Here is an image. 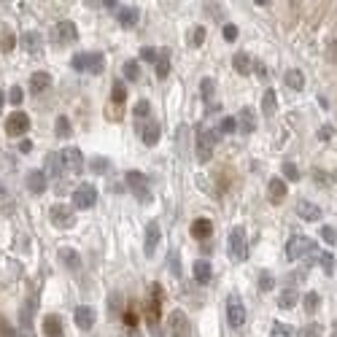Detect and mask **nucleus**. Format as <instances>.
Returning a JSON list of instances; mask_svg holds the SVG:
<instances>
[{"mask_svg": "<svg viewBox=\"0 0 337 337\" xmlns=\"http://www.w3.org/2000/svg\"><path fill=\"white\" fill-rule=\"evenodd\" d=\"M54 135H57V138H68V135H70V119H68V116H57V122H54Z\"/></svg>", "mask_w": 337, "mask_h": 337, "instance_id": "f704fd0d", "label": "nucleus"}, {"mask_svg": "<svg viewBox=\"0 0 337 337\" xmlns=\"http://www.w3.org/2000/svg\"><path fill=\"white\" fill-rule=\"evenodd\" d=\"M124 321H127V327H130V329H135V324H138L135 313H124Z\"/></svg>", "mask_w": 337, "mask_h": 337, "instance_id": "bf43d9fd", "label": "nucleus"}, {"mask_svg": "<svg viewBox=\"0 0 337 337\" xmlns=\"http://www.w3.org/2000/svg\"><path fill=\"white\" fill-rule=\"evenodd\" d=\"M19 46H22L24 51H30V54H35V51L41 49V35H38V32H22Z\"/></svg>", "mask_w": 337, "mask_h": 337, "instance_id": "bb28decb", "label": "nucleus"}, {"mask_svg": "<svg viewBox=\"0 0 337 337\" xmlns=\"http://www.w3.org/2000/svg\"><path fill=\"white\" fill-rule=\"evenodd\" d=\"M59 160H62V168H68L70 173H81V170H84V154L76 146L65 149L62 154H59Z\"/></svg>", "mask_w": 337, "mask_h": 337, "instance_id": "9d476101", "label": "nucleus"}, {"mask_svg": "<svg viewBox=\"0 0 337 337\" xmlns=\"http://www.w3.org/2000/svg\"><path fill=\"white\" fill-rule=\"evenodd\" d=\"M267 197H270V202H278L286 197V183H283V178H270V186H267Z\"/></svg>", "mask_w": 337, "mask_h": 337, "instance_id": "412c9836", "label": "nucleus"}, {"mask_svg": "<svg viewBox=\"0 0 337 337\" xmlns=\"http://www.w3.org/2000/svg\"><path fill=\"white\" fill-rule=\"evenodd\" d=\"M49 219H51V224H54L57 229H70V227H76V213H73V208H65V205H51V210H49Z\"/></svg>", "mask_w": 337, "mask_h": 337, "instance_id": "39448f33", "label": "nucleus"}, {"mask_svg": "<svg viewBox=\"0 0 337 337\" xmlns=\"http://www.w3.org/2000/svg\"><path fill=\"white\" fill-rule=\"evenodd\" d=\"M157 57H160V51L151 49V46H143V49H141V59H143V62H157Z\"/></svg>", "mask_w": 337, "mask_h": 337, "instance_id": "49530a36", "label": "nucleus"}, {"mask_svg": "<svg viewBox=\"0 0 337 337\" xmlns=\"http://www.w3.org/2000/svg\"><path fill=\"white\" fill-rule=\"evenodd\" d=\"M70 65H73V70H78V73H84V54H76V57H73V62H70Z\"/></svg>", "mask_w": 337, "mask_h": 337, "instance_id": "6e6d98bb", "label": "nucleus"}, {"mask_svg": "<svg viewBox=\"0 0 337 337\" xmlns=\"http://www.w3.org/2000/svg\"><path fill=\"white\" fill-rule=\"evenodd\" d=\"M51 87V76L49 73H32V78H30V92H35V95H41V92H46Z\"/></svg>", "mask_w": 337, "mask_h": 337, "instance_id": "a878e982", "label": "nucleus"}, {"mask_svg": "<svg viewBox=\"0 0 337 337\" xmlns=\"http://www.w3.org/2000/svg\"><path fill=\"white\" fill-rule=\"evenodd\" d=\"M46 186H49V183H46V173H43V170H30V173H27V189L32 191V194H43Z\"/></svg>", "mask_w": 337, "mask_h": 337, "instance_id": "a211bd4d", "label": "nucleus"}, {"mask_svg": "<svg viewBox=\"0 0 337 337\" xmlns=\"http://www.w3.org/2000/svg\"><path fill=\"white\" fill-rule=\"evenodd\" d=\"M319 305H321V297L316 292H308L305 297H302V308H305V313H316Z\"/></svg>", "mask_w": 337, "mask_h": 337, "instance_id": "72a5a7b5", "label": "nucleus"}, {"mask_svg": "<svg viewBox=\"0 0 337 337\" xmlns=\"http://www.w3.org/2000/svg\"><path fill=\"white\" fill-rule=\"evenodd\" d=\"M43 335L46 337H62V319H59L57 313H51L43 319Z\"/></svg>", "mask_w": 337, "mask_h": 337, "instance_id": "4be33fe9", "label": "nucleus"}, {"mask_svg": "<svg viewBox=\"0 0 337 337\" xmlns=\"http://www.w3.org/2000/svg\"><path fill=\"white\" fill-rule=\"evenodd\" d=\"M22 97H24L22 87H11V89H8V100L14 103V105H22Z\"/></svg>", "mask_w": 337, "mask_h": 337, "instance_id": "09e8293b", "label": "nucleus"}, {"mask_svg": "<svg viewBox=\"0 0 337 337\" xmlns=\"http://www.w3.org/2000/svg\"><path fill=\"white\" fill-rule=\"evenodd\" d=\"M116 19L122 27H135L138 19H141V11H138V5H122V8L116 11Z\"/></svg>", "mask_w": 337, "mask_h": 337, "instance_id": "2eb2a0df", "label": "nucleus"}, {"mask_svg": "<svg viewBox=\"0 0 337 337\" xmlns=\"http://www.w3.org/2000/svg\"><path fill=\"white\" fill-rule=\"evenodd\" d=\"M219 132H221V135H232V132H237V122L232 116H224L219 122Z\"/></svg>", "mask_w": 337, "mask_h": 337, "instance_id": "4c0bfd02", "label": "nucleus"}, {"mask_svg": "<svg viewBox=\"0 0 337 337\" xmlns=\"http://www.w3.org/2000/svg\"><path fill=\"white\" fill-rule=\"evenodd\" d=\"M14 43H16V38L11 35V32H5V35H3V43H0V51H5V54H8V51L14 49Z\"/></svg>", "mask_w": 337, "mask_h": 337, "instance_id": "8fccbe9b", "label": "nucleus"}, {"mask_svg": "<svg viewBox=\"0 0 337 337\" xmlns=\"http://www.w3.org/2000/svg\"><path fill=\"white\" fill-rule=\"evenodd\" d=\"M237 132H243V135H251L256 127V116H254V108L246 105V108H240V114H237Z\"/></svg>", "mask_w": 337, "mask_h": 337, "instance_id": "f8f14e48", "label": "nucleus"}, {"mask_svg": "<svg viewBox=\"0 0 337 337\" xmlns=\"http://www.w3.org/2000/svg\"><path fill=\"white\" fill-rule=\"evenodd\" d=\"M3 103H5V95H3V92H0V108H3Z\"/></svg>", "mask_w": 337, "mask_h": 337, "instance_id": "e2e57ef3", "label": "nucleus"}, {"mask_svg": "<svg viewBox=\"0 0 337 337\" xmlns=\"http://www.w3.org/2000/svg\"><path fill=\"white\" fill-rule=\"evenodd\" d=\"M297 300H300L297 289H286V292H281V297H278V308L281 310H292L297 305Z\"/></svg>", "mask_w": 337, "mask_h": 337, "instance_id": "2f4dec72", "label": "nucleus"}, {"mask_svg": "<svg viewBox=\"0 0 337 337\" xmlns=\"http://www.w3.org/2000/svg\"><path fill=\"white\" fill-rule=\"evenodd\" d=\"M95 202H97V189L92 186V183H81V186L73 191V205L76 208L89 210V208H95Z\"/></svg>", "mask_w": 337, "mask_h": 337, "instance_id": "423d86ee", "label": "nucleus"}, {"mask_svg": "<svg viewBox=\"0 0 337 337\" xmlns=\"http://www.w3.org/2000/svg\"><path fill=\"white\" fill-rule=\"evenodd\" d=\"M191 235L197 237V240H208L210 235H213V221L210 219H197L191 224Z\"/></svg>", "mask_w": 337, "mask_h": 337, "instance_id": "5701e85b", "label": "nucleus"}, {"mask_svg": "<svg viewBox=\"0 0 337 337\" xmlns=\"http://www.w3.org/2000/svg\"><path fill=\"white\" fill-rule=\"evenodd\" d=\"M235 38H237V27H235V24H224V41L232 43Z\"/></svg>", "mask_w": 337, "mask_h": 337, "instance_id": "3c124183", "label": "nucleus"}, {"mask_svg": "<svg viewBox=\"0 0 337 337\" xmlns=\"http://www.w3.org/2000/svg\"><path fill=\"white\" fill-rule=\"evenodd\" d=\"M213 143H216V132H205L202 130L200 135H197V162H210V157H213Z\"/></svg>", "mask_w": 337, "mask_h": 337, "instance_id": "0eeeda50", "label": "nucleus"}, {"mask_svg": "<svg viewBox=\"0 0 337 337\" xmlns=\"http://www.w3.org/2000/svg\"><path fill=\"white\" fill-rule=\"evenodd\" d=\"M111 97H114V103H124V100H127V87H124V81L114 84V95H111Z\"/></svg>", "mask_w": 337, "mask_h": 337, "instance_id": "79ce46f5", "label": "nucleus"}, {"mask_svg": "<svg viewBox=\"0 0 337 337\" xmlns=\"http://www.w3.org/2000/svg\"><path fill=\"white\" fill-rule=\"evenodd\" d=\"M332 135H335V127H332V124H324V127L319 130V138H321V141H332Z\"/></svg>", "mask_w": 337, "mask_h": 337, "instance_id": "603ef678", "label": "nucleus"}, {"mask_svg": "<svg viewBox=\"0 0 337 337\" xmlns=\"http://www.w3.org/2000/svg\"><path fill=\"white\" fill-rule=\"evenodd\" d=\"M313 251H316V243L310 240V237L294 235L292 240L286 243V256H289V259H302V256H310Z\"/></svg>", "mask_w": 337, "mask_h": 337, "instance_id": "7ed1b4c3", "label": "nucleus"}, {"mask_svg": "<svg viewBox=\"0 0 337 337\" xmlns=\"http://www.w3.org/2000/svg\"><path fill=\"white\" fill-rule=\"evenodd\" d=\"M19 149H22V151H30L32 143H30V141H22V143H19Z\"/></svg>", "mask_w": 337, "mask_h": 337, "instance_id": "680f3d73", "label": "nucleus"}, {"mask_svg": "<svg viewBox=\"0 0 337 337\" xmlns=\"http://www.w3.org/2000/svg\"><path fill=\"white\" fill-rule=\"evenodd\" d=\"M232 68H235V70H237V73H240V76H248L254 65H251V57L246 54V51H237V54L232 57Z\"/></svg>", "mask_w": 337, "mask_h": 337, "instance_id": "c85d7f7f", "label": "nucleus"}, {"mask_svg": "<svg viewBox=\"0 0 337 337\" xmlns=\"http://www.w3.org/2000/svg\"><path fill=\"white\" fill-rule=\"evenodd\" d=\"M300 337H321V327L319 324H308V327H302Z\"/></svg>", "mask_w": 337, "mask_h": 337, "instance_id": "de8ad7c7", "label": "nucleus"}, {"mask_svg": "<svg viewBox=\"0 0 337 337\" xmlns=\"http://www.w3.org/2000/svg\"><path fill=\"white\" fill-rule=\"evenodd\" d=\"M27 130H30V116L24 114V111H14V114L5 119V132H8V135L19 138V135H24Z\"/></svg>", "mask_w": 337, "mask_h": 337, "instance_id": "6e6552de", "label": "nucleus"}, {"mask_svg": "<svg viewBox=\"0 0 337 337\" xmlns=\"http://www.w3.org/2000/svg\"><path fill=\"white\" fill-rule=\"evenodd\" d=\"M202 41H205V27H194L189 32V43L191 46H202Z\"/></svg>", "mask_w": 337, "mask_h": 337, "instance_id": "c03bdc74", "label": "nucleus"}, {"mask_svg": "<svg viewBox=\"0 0 337 337\" xmlns=\"http://www.w3.org/2000/svg\"><path fill=\"white\" fill-rule=\"evenodd\" d=\"M254 70H256V73H259L262 78H264V76H267V68H264V65H262V62H256V65H254Z\"/></svg>", "mask_w": 337, "mask_h": 337, "instance_id": "052dcab7", "label": "nucleus"}, {"mask_svg": "<svg viewBox=\"0 0 337 337\" xmlns=\"http://www.w3.org/2000/svg\"><path fill=\"white\" fill-rule=\"evenodd\" d=\"M62 160H59V154H46V178H59L62 175Z\"/></svg>", "mask_w": 337, "mask_h": 337, "instance_id": "393cba45", "label": "nucleus"}, {"mask_svg": "<svg viewBox=\"0 0 337 337\" xmlns=\"http://www.w3.org/2000/svg\"><path fill=\"white\" fill-rule=\"evenodd\" d=\"M122 70H124V78H130V81H138V78H141V65H138L135 59H127Z\"/></svg>", "mask_w": 337, "mask_h": 337, "instance_id": "c9c22d12", "label": "nucleus"}, {"mask_svg": "<svg viewBox=\"0 0 337 337\" xmlns=\"http://www.w3.org/2000/svg\"><path fill=\"white\" fill-rule=\"evenodd\" d=\"M275 111H278V97H275L273 89H267L262 95V114L264 116H275Z\"/></svg>", "mask_w": 337, "mask_h": 337, "instance_id": "c756f323", "label": "nucleus"}, {"mask_svg": "<svg viewBox=\"0 0 337 337\" xmlns=\"http://www.w3.org/2000/svg\"><path fill=\"white\" fill-rule=\"evenodd\" d=\"M229 256L237 262H243L248 256V243H246V229L243 227H235L229 232Z\"/></svg>", "mask_w": 337, "mask_h": 337, "instance_id": "20e7f679", "label": "nucleus"}, {"mask_svg": "<svg viewBox=\"0 0 337 337\" xmlns=\"http://www.w3.org/2000/svg\"><path fill=\"white\" fill-rule=\"evenodd\" d=\"M170 273H173V275H178V254H170Z\"/></svg>", "mask_w": 337, "mask_h": 337, "instance_id": "13d9d810", "label": "nucleus"}, {"mask_svg": "<svg viewBox=\"0 0 337 337\" xmlns=\"http://www.w3.org/2000/svg\"><path fill=\"white\" fill-rule=\"evenodd\" d=\"M73 319H76V327L78 329H92V327H95V321H97V313H95V308L81 305V308H76Z\"/></svg>", "mask_w": 337, "mask_h": 337, "instance_id": "ddd939ff", "label": "nucleus"}, {"mask_svg": "<svg viewBox=\"0 0 337 337\" xmlns=\"http://www.w3.org/2000/svg\"><path fill=\"white\" fill-rule=\"evenodd\" d=\"M59 262L68 270H73V273L81 267V256H78V251H73V248H59Z\"/></svg>", "mask_w": 337, "mask_h": 337, "instance_id": "b1692460", "label": "nucleus"}, {"mask_svg": "<svg viewBox=\"0 0 337 337\" xmlns=\"http://www.w3.org/2000/svg\"><path fill=\"white\" fill-rule=\"evenodd\" d=\"M321 240L329 243V246H335L337 243V227H321Z\"/></svg>", "mask_w": 337, "mask_h": 337, "instance_id": "37998d69", "label": "nucleus"}, {"mask_svg": "<svg viewBox=\"0 0 337 337\" xmlns=\"http://www.w3.org/2000/svg\"><path fill=\"white\" fill-rule=\"evenodd\" d=\"M191 273H194V281L197 283H210V278H213V267H210V262H205V259H197L194 262V267H191Z\"/></svg>", "mask_w": 337, "mask_h": 337, "instance_id": "6ab92c4d", "label": "nucleus"}, {"mask_svg": "<svg viewBox=\"0 0 337 337\" xmlns=\"http://www.w3.org/2000/svg\"><path fill=\"white\" fill-rule=\"evenodd\" d=\"M111 310H114V313L122 310V294H111Z\"/></svg>", "mask_w": 337, "mask_h": 337, "instance_id": "5fc2aeb1", "label": "nucleus"}, {"mask_svg": "<svg viewBox=\"0 0 337 337\" xmlns=\"http://www.w3.org/2000/svg\"><path fill=\"white\" fill-rule=\"evenodd\" d=\"M283 81H286V87L289 89H297V92H302V87H305V76H302V70H286V76H283Z\"/></svg>", "mask_w": 337, "mask_h": 337, "instance_id": "cd10ccee", "label": "nucleus"}, {"mask_svg": "<svg viewBox=\"0 0 337 337\" xmlns=\"http://www.w3.org/2000/svg\"><path fill=\"white\" fill-rule=\"evenodd\" d=\"M160 240H162V229L157 221H151L146 227V243H143V251H146V256H154L157 248H160Z\"/></svg>", "mask_w": 337, "mask_h": 337, "instance_id": "9b49d317", "label": "nucleus"}, {"mask_svg": "<svg viewBox=\"0 0 337 337\" xmlns=\"http://www.w3.org/2000/svg\"><path fill=\"white\" fill-rule=\"evenodd\" d=\"M54 32H57V41L59 43H76L78 41V30H76L73 22H59L57 27H54Z\"/></svg>", "mask_w": 337, "mask_h": 337, "instance_id": "dca6fc26", "label": "nucleus"}, {"mask_svg": "<svg viewBox=\"0 0 337 337\" xmlns=\"http://www.w3.org/2000/svg\"><path fill=\"white\" fill-rule=\"evenodd\" d=\"M0 335H3V337H16L14 332H11V327H8V324H5L3 319H0Z\"/></svg>", "mask_w": 337, "mask_h": 337, "instance_id": "4d7b16f0", "label": "nucleus"}, {"mask_svg": "<svg viewBox=\"0 0 337 337\" xmlns=\"http://www.w3.org/2000/svg\"><path fill=\"white\" fill-rule=\"evenodd\" d=\"M319 264H321V270H324L327 275L335 273V256H332V254H321V256H319Z\"/></svg>", "mask_w": 337, "mask_h": 337, "instance_id": "ea45409f", "label": "nucleus"}, {"mask_svg": "<svg viewBox=\"0 0 337 337\" xmlns=\"http://www.w3.org/2000/svg\"><path fill=\"white\" fill-rule=\"evenodd\" d=\"M170 76V51L162 49L157 57V78H168Z\"/></svg>", "mask_w": 337, "mask_h": 337, "instance_id": "7c9ffc66", "label": "nucleus"}, {"mask_svg": "<svg viewBox=\"0 0 337 337\" xmlns=\"http://www.w3.org/2000/svg\"><path fill=\"white\" fill-rule=\"evenodd\" d=\"M297 213L302 216V221H319L321 219V208L310 200H300L297 202Z\"/></svg>", "mask_w": 337, "mask_h": 337, "instance_id": "f3484780", "label": "nucleus"}, {"mask_svg": "<svg viewBox=\"0 0 337 337\" xmlns=\"http://www.w3.org/2000/svg\"><path fill=\"white\" fill-rule=\"evenodd\" d=\"M124 181H127L130 191L138 197V202H143V205H149L151 202V189H149V178L141 173V170H130L127 175H124Z\"/></svg>", "mask_w": 337, "mask_h": 337, "instance_id": "f257e3e1", "label": "nucleus"}, {"mask_svg": "<svg viewBox=\"0 0 337 337\" xmlns=\"http://www.w3.org/2000/svg\"><path fill=\"white\" fill-rule=\"evenodd\" d=\"M283 175L289 178V181H300V170H297L294 162H283Z\"/></svg>", "mask_w": 337, "mask_h": 337, "instance_id": "a18cd8bd", "label": "nucleus"}, {"mask_svg": "<svg viewBox=\"0 0 337 337\" xmlns=\"http://www.w3.org/2000/svg\"><path fill=\"white\" fill-rule=\"evenodd\" d=\"M89 170L95 175H105L111 170V162H108V157H95V160L89 162Z\"/></svg>", "mask_w": 337, "mask_h": 337, "instance_id": "473e14b6", "label": "nucleus"}, {"mask_svg": "<svg viewBox=\"0 0 337 337\" xmlns=\"http://www.w3.org/2000/svg\"><path fill=\"white\" fill-rule=\"evenodd\" d=\"M168 329H170V337H191V321L183 310H173L168 316Z\"/></svg>", "mask_w": 337, "mask_h": 337, "instance_id": "f03ea898", "label": "nucleus"}, {"mask_svg": "<svg viewBox=\"0 0 337 337\" xmlns=\"http://www.w3.org/2000/svg\"><path fill=\"white\" fill-rule=\"evenodd\" d=\"M227 319H229V327H235V329H240L246 324V308H243L240 297L232 294L227 300Z\"/></svg>", "mask_w": 337, "mask_h": 337, "instance_id": "1a4fd4ad", "label": "nucleus"}, {"mask_svg": "<svg viewBox=\"0 0 337 337\" xmlns=\"http://www.w3.org/2000/svg\"><path fill=\"white\" fill-rule=\"evenodd\" d=\"M0 200H5V189L3 186H0Z\"/></svg>", "mask_w": 337, "mask_h": 337, "instance_id": "0e129e2a", "label": "nucleus"}, {"mask_svg": "<svg viewBox=\"0 0 337 337\" xmlns=\"http://www.w3.org/2000/svg\"><path fill=\"white\" fill-rule=\"evenodd\" d=\"M275 335H283V337H289V335H292V327H286V324H278V321H275Z\"/></svg>", "mask_w": 337, "mask_h": 337, "instance_id": "864d4df0", "label": "nucleus"}, {"mask_svg": "<svg viewBox=\"0 0 337 337\" xmlns=\"http://www.w3.org/2000/svg\"><path fill=\"white\" fill-rule=\"evenodd\" d=\"M273 286H275L273 273H270V270H262V273H259V289H262V292H270Z\"/></svg>", "mask_w": 337, "mask_h": 337, "instance_id": "58836bf2", "label": "nucleus"}, {"mask_svg": "<svg viewBox=\"0 0 337 337\" xmlns=\"http://www.w3.org/2000/svg\"><path fill=\"white\" fill-rule=\"evenodd\" d=\"M160 132H162L160 122H149V124H143V127H141L143 143H146V146H157V143H160Z\"/></svg>", "mask_w": 337, "mask_h": 337, "instance_id": "aec40b11", "label": "nucleus"}, {"mask_svg": "<svg viewBox=\"0 0 337 337\" xmlns=\"http://www.w3.org/2000/svg\"><path fill=\"white\" fill-rule=\"evenodd\" d=\"M213 89H216V81H213V78H202V81H200V92H202V97H205V100H210V97H213Z\"/></svg>", "mask_w": 337, "mask_h": 337, "instance_id": "a19ab883", "label": "nucleus"}, {"mask_svg": "<svg viewBox=\"0 0 337 337\" xmlns=\"http://www.w3.org/2000/svg\"><path fill=\"white\" fill-rule=\"evenodd\" d=\"M132 114H135V119H149L151 116V103L149 100H138L135 108H132Z\"/></svg>", "mask_w": 337, "mask_h": 337, "instance_id": "e433bc0d", "label": "nucleus"}, {"mask_svg": "<svg viewBox=\"0 0 337 337\" xmlns=\"http://www.w3.org/2000/svg\"><path fill=\"white\" fill-rule=\"evenodd\" d=\"M103 68H105V54L103 51H87V54H84V70L100 76Z\"/></svg>", "mask_w": 337, "mask_h": 337, "instance_id": "4468645a", "label": "nucleus"}]
</instances>
